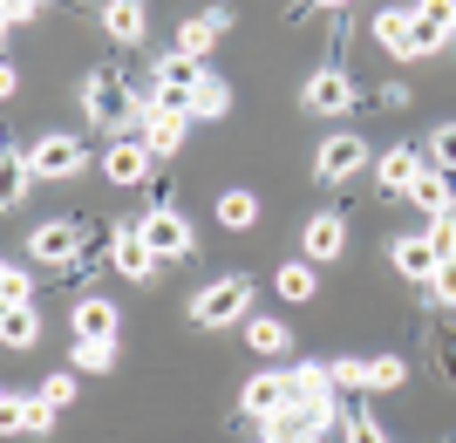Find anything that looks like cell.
<instances>
[{"label":"cell","mask_w":456,"mask_h":443,"mask_svg":"<svg viewBox=\"0 0 456 443\" xmlns=\"http://www.w3.org/2000/svg\"><path fill=\"white\" fill-rule=\"evenodd\" d=\"M82 110H89V123H102V130H143V116H151V96H136L123 76H110V69H95V76H82Z\"/></svg>","instance_id":"1"},{"label":"cell","mask_w":456,"mask_h":443,"mask_svg":"<svg viewBox=\"0 0 456 443\" xmlns=\"http://www.w3.org/2000/svg\"><path fill=\"white\" fill-rule=\"evenodd\" d=\"M252 321V280L246 273H218L191 293V328H246Z\"/></svg>","instance_id":"2"},{"label":"cell","mask_w":456,"mask_h":443,"mask_svg":"<svg viewBox=\"0 0 456 443\" xmlns=\"http://www.w3.org/2000/svg\"><path fill=\"white\" fill-rule=\"evenodd\" d=\"M198 82H205V62L191 55H164L157 62V82H151V110H171V116H191V103H198Z\"/></svg>","instance_id":"3"},{"label":"cell","mask_w":456,"mask_h":443,"mask_svg":"<svg viewBox=\"0 0 456 443\" xmlns=\"http://www.w3.org/2000/svg\"><path fill=\"white\" fill-rule=\"evenodd\" d=\"M82 252H89V226L82 218H48V226L28 232V259L35 267H76Z\"/></svg>","instance_id":"4"},{"label":"cell","mask_w":456,"mask_h":443,"mask_svg":"<svg viewBox=\"0 0 456 443\" xmlns=\"http://www.w3.org/2000/svg\"><path fill=\"white\" fill-rule=\"evenodd\" d=\"M136 232H143V246H151L157 259H191V252H198V232H191V218L171 212V205L143 212V218H136Z\"/></svg>","instance_id":"5"},{"label":"cell","mask_w":456,"mask_h":443,"mask_svg":"<svg viewBox=\"0 0 456 443\" xmlns=\"http://www.w3.org/2000/svg\"><path fill=\"white\" fill-rule=\"evenodd\" d=\"M327 423H334V396H300V403H286L266 430H273V437H286V443H321Z\"/></svg>","instance_id":"6"},{"label":"cell","mask_w":456,"mask_h":443,"mask_svg":"<svg viewBox=\"0 0 456 443\" xmlns=\"http://www.w3.org/2000/svg\"><path fill=\"white\" fill-rule=\"evenodd\" d=\"M368 164H375V151H368L354 130H341V136H327V144H321V157H314V177H321V185H347V177L368 171Z\"/></svg>","instance_id":"7"},{"label":"cell","mask_w":456,"mask_h":443,"mask_svg":"<svg viewBox=\"0 0 456 443\" xmlns=\"http://www.w3.org/2000/svg\"><path fill=\"white\" fill-rule=\"evenodd\" d=\"M28 164H35V177H82L89 151H82V136H69V130H48V136H35Z\"/></svg>","instance_id":"8"},{"label":"cell","mask_w":456,"mask_h":443,"mask_svg":"<svg viewBox=\"0 0 456 443\" xmlns=\"http://www.w3.org/2000/svg\"><path fill=\"white\" fill-rule=\"evenodd\" d=\"M300 103H306V110H314V116H347V110H354V76L327 62V69H314V76H306Z\"/></svg>","instance_id":"9"},{"label":"cell","mask_w":456,"mask_h":443,"mask_svg":"<svg viewBox=\"0 0 456 443\" xmlns=\"http://www.w3.org/2000/svg\"><path fill=\"white\" fill-rule=\"evenodd\" d=\"M102 177H110V185H151L157 177L151 144H143V136H116L110 151H102Z\"/></svg>","instance_id":"10"},{"label":"cell","mask_w":456,"mask_h":443,"mask_svg":"<svg viewBox=\"0 0 456 443\" xmlns=\"http://www.w3.org/2000/svg\"><path fill=\"white\" fill-rule=\"evenodd\" d=\"M286 403H293V382H286V375H273V368H266V375H252V382L239 389V409H246L252 423H273Z\"/></svg>","instance_id":"11"},{"label":"cell","mask_w":456,"mask_h":443,"mask_svg":"<svg viewBox=\"0 0 456 443\" xmlns=\"http://www.w3.org/2000/svg\"><path fill=\"white\" fill-rule=\"evenodd\" d=\"M429 164L422 151H409V144H395V151L375 157V192L381 198H409V185H416V171Z\"/></svg>","instance_id":"12"},{"label":"cell","mask_w":456,"mask_h":443,"mask_svg":"<svg viewBox=\"0 0 456 443\" xmlns=\"http://www.w3.org/2000/svg\"><path fill=\"white\" fill-rule=\"evenodd\" d=\"M409 205H416L422 218L456 212V171H436V164H422V171H416V185H409Z\"/></svg>","instance_id":"13"},{"label":"cell","mask_w":456,"mask_h":443,"mask_svg":"<svg viewBox=\"0 0 456 443\" xmlns=\"http://www.w3.org/2000/svg\"><path fill=\"white\" fill-rule=\"evenodd\" d=\"M300 252L314 259V267L341 259V252H347V218H341V212H321V218H306V232H300Z\"/></svg>","instance_id":"14"},{"label":"cell","mask_w":456,"mask_h":443,"mask_svg":"<svg viewBox=\"0 0 456 443\" xmlns=\"http://www.w3.org/2000/svg\"><path fill=\"white\" fill-rule=\"evenodd\" d=\"M388 259H395L402 280H429V273L443 267V252H436V239H429V232H402L395 246H388Z\"/></svg>","instance_id":"15"},{"label":"cell","mask_w":456,"mask_h":443,"mask_svg":"<svg viewBox=\"0 0 456 443\" xmlns=\"http://www.w3.org/2000/svg\"><path fill=\"white\" fill-rule=\"evenodd\" d=\"M69 321H76V334H82V341H116V328H123L116 300H102V293H82Z\"/></svg>","instance_id":"16"},{"label":"cell","mask_w":456,"mask_h":443,"mask_svg":"<svg viewBox=\"0 0 456 443\" xmlns=\"http://www.w3.org/2000/svg\"><path fill=\"white\" fill-rule=\"evenodd\" d=\"M375 41L395 62H416V7H388V14H375Z\"/></svg>","instance_id":"17"},{"label":"cell","mask_w":456,"mask_h":443,"mask_svg":"<svg viewBox=\"0 0 456 443\" xmlns=\"http://www.w3.org/2000/svg\"><path fill=\"white\" fill-rule=\"evenodd\" d=\"M184 130H191V116H171V110H151L143 116V144H151V157H177L184 151Z\"/></svg>","instance_id":"18"},{"label":"cell","mask_w":456,"mask_h":443,"mask_svg":"<svg viewBox=\"0 0 456 443\" xmlns=\"http://www.w3.org/2000/svg\"><path fill=\"white\" fill-rule=\"evenodd\" d=\"M102 28H110V41H143V28H151V14H143V0H102Z\"/></svg>","instance_id":"19"},{"label":"cell","mask_w":456,"mask_h":443,"mask_svg":"<svg viewBox=\"0 0 456 443\" xmlns=\"http://www.w3.org/2000/svg\"><path fill=\"white\" fill-rule=\"evenodd\" d=\"M0 341H7V348H35L41 341V314L35 308H7V314H0Z\"/></svg>","instance_id":"20"},{"label":"cell","mask_w":456,"mask_h":443,"mask_svg":"<svg viewBox=\"0 0 456 443\" xmlns=\"http://www.w3.org/2000/svg\"><path fill=\"white\" fill-rule=\"evenodd\" d=\"M286 382H293V403H300V396H334L327 362H293V368H286Z\"/></svg>","instance_id":"21"},{"label":"cell","mask_w":456,"mask_h":443,"mask_svg":"<svg viewBox=\"0 0 456 443\" xmlns=\"http://www.w3.org/2000/svg\"><path fill=\"white\" fill-rule=\"evenodd\" d=\"M211 41H218V28H211L205 14H184V28H177V55L205 62V55H211Z\"/></svg>","instance_id":"22"},{"label":"cell","mask_w":456,"mask_h":443,"mask_svg":"<svg viewBox=\"0 0 456 443\" xmlns=\"http://www.w3.org/2000/svg\"><path fill=\"white\" fill-rule=\"evenodd\" d=\"M225 110H232V82L205 76V82H198V103H191V116H198V123H218Z\"/></svg>","instance_id":"23"},{"label":"cell","mask_w":456,"mask_h":443,"mask_svg":"<svg viewBox=\"0 0 456 443\" xmlns=\"http://www.w3.org/2000/svg\"><path fill=\"white\" fill-rule=\"evenodd\" d=\"M218 226L252 232V226H259V198H252V192H225V198H218Z\"/></svg>","instance_id":"24"},{"label":"cell","mask_w":456,"mask_h":443,"mask_svg":"<svg viewBox=\"0 0 456 443\" xmlns=\"http://www.w3.org/2000/svg\"><path fill=\"white\" fill-rule=\"evenodd\" d=\"M246 341H252V355H266V362H280L286 348H293V334H286L280 321H246Z\"/></svg>","instance_id":"25"},{"label":"cell","mask_w":456,"mask_h":443,"mask_svg":"<svg viewBox=\"0 0 456 443\" xmlns=\"http://www.w3.org/2000/svg\"><path fill=\"white\" fill-rule=\"evenodd\" d=\"M0 171H7V185H0V205L14 212L20 198H28V177H35V164H28L20 151H7V157H0Z\"/></svg>","instance_id":"26"},{"label":"cell","mask_w":456,"mask_h":443,"mask_svg":"<svg viewBox=\"0 0 456 443\" xmlns=\"http://www.w3.org/2000/svg\"><path fill=\"white\" fill-rule=\"evenodd\" d=\"M69 368H82V375H110V368H116V341H82V334H76Z\"/></svg>","instance_id":"27"},{"label":"cell","mask_w":456,"mask_h":443,"mask_svg":"<svg viewBox=\"0 0 456 443\" xmlns=\"http://www.w3.org/2000/svg\"><path fill=\"white\" fill-rule=\"evenodd\" d=\"M314 259H293V267H280V300H314Z\"/></svg>","instance_id":"28"},{"label":"cell","mask_w":456,"mask_h":443,"mask_svg":"<svg viewBox=\"0 0 456 443\" xmlns=\"http://www.w3.org/2000/svg\"><path fill=\"white\" fill-rule=\"evenodd\" d=\"M416 21L429 28V35L456 41V0H416Z\"/></svg>","instance_id":"29"},{"label":"cell","mask_w":456,"mask_h":443,"mask_svg":"<svg viewBox=\"0 0 456 443\" xmlns=\"http://www.w3.org/2000/svg\"><path fill=\"white\" fill-rule=\"evenodd\" d=\"M28 293H35L28 267H20V259H7V267H0V300H7V308H28Z\"/></svg>","instance_id":"30"},{"label":"cell","mask_w":456,"mask_h":443,"mask_svg":"<svg viewBox=\"0 0 456 443\" xmlns=\"http://www.w3.org/2000/svg\"><path fill=\"white\" fill-rule=\"evenodd\" d=\"M409 382V362H402V355H375V362H368V389H402Z\"/></svg>","instance_id":"31"},{"label":"cell","mask_w":456,"mask_h":443,"mask_svg":"<svg viewBox=\"0 0 456 443\" xmlns=\"http://www.w3.org/2000/svg\"><path fill=\"white\" fill-rule=\"evenodd\" d=\"M41 396H48L55 409H69V403L82 396V368H61V375H48V382H41Z\"/></svg>","instance_id":"32"},{"label":"cell","mask_w":456,"mask_h":443,"mask_svg":"<svg viewBox=\"0 0 456 443\" xmlns=\"http://www.w3.org/2000/svg\"><path fill=\"white\" fill-rule=\"evenodd\" d=\"M429 164H436V171H456V123H436V136H429Z\"/></svg>","instance_id":"33"},{"label":"cell","mask_w":456,"mask_h":443,"mask_svg":"<svg viewBox=\"0 0 456 443\" xmlns=\"http://www.w3.org/2000/svg\"><path fill=\"white\" fill-rule=\"evenodd\" d=\"M20 430H28V437H48V430H55V403H48V396H28V416H20Z\"/></svg>","instance_id":"34"},{"label":"cell","mask_w":456,"mask_h":443,"mask_svg":"<svg viewBox=\"0 0 456 443\" xmlns=\"http://www.w3.org/2000/svg\"><path fill=\"white\" fill-rule=\"evenodd\" d=\"M327 375H334V389H368V362H362V355H341V362H327Z\"/></svg>","instance_id":"35"},{"label":"cell","mask_w":456,"mask_h":443,"mask_svg":"<svg viewBox=\"0 0 456 443\" xmlns=\"http://www.w3.org/2000/svg\"><path fill=\"white\" fill-rule=\"evenodd\" d=\"M422 287H429V300H443V308H456V259H443V267L429 273Z\"/></svg>","instance_id":"36"},{"label":"cell","mask_w":456,"mask_h":443,"mask_svg":"<svg viewBox=\"0 0 456 443\" xmlns=\"http://www.w3.org/2000/svg\"><path fill=\"white\" fill-rule=\"evenodd\" d=\"M347 443H388V437H381V423L368 409H347Z\"/></svg>","instance_id":"37"},{"label":"cell","mask_w":456,"mask_h":443,"mask_svg":"<svg viewBox=\"0 0 456 443\" xmlns=\"http://www.w3.org/2000/svg\"><path fill=\"white\" fill-rule=\"evenodd\" d=\"M422 232H429V239H436V252H443V259H456V212L429 218V226H422Z\"/></svg>","instance_id":"38"},{"label":"cell","mask_w":456,"mask_h":443,"mask_svg":"<svg viewBox=\"0 0 456 443\" xmlns=\"http://www.w3.org/2000/svg\"><path fill=\"white\" fill-rule=\"evenodd\" d=\"M20 416H28V396H20V389H7V396H0V430H7V437H20Z\"/></svg>","instance_id":"39"},{"label":"cell","mask_w":456,"mask_h":443,"mask_svg":"<svg viewBox=\"0 0 456 443\" xmlns=\"http://www.w3.org/2000/svg\"><path fill=\"white\" fill-rule=\"evenodd\" d=\"M35 14H41V0H0V21H7V28H28Z\"/></svg>","instance_id":"40"},{"label":"cell","mask_w":456,"mask_h":443,"mask_svg":"<svg viewBox=\"0 0 456 443\" xmlns=\"http://www.w3.org/2000/svg\"><path fill=\"white\" fill-rule=\"evenodd\" d=\"M443 375L456 382V334H443Z\"/></svg>","instance_id":"41"},{"label":"cell","mask_w":456,"mask_h":443,"mask_svg":"<svg viewBox=\"0 0 456 443\" xmlns=\"http://www.w3.org/2000/svg\"><path fill=\"white\" fill-rule=\"evenodd\" d=\"M306 7H347V0H306Z\"/></svg>","instance_id":"42"},{"label":"cell","mask_w":456,"mask_h":443,"mask_svg":"<svg viewBox=\"0 0 456 443\" xmlns=\"http://www.w3.org/2000/svg\"><path fill=\"white\" fill-rule=\"evenodd\" d=\"M266 443H286V437H273V430H266Z\"/></svg>","instance_id":"43"}]
</instances>
